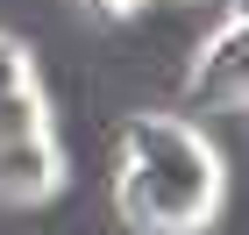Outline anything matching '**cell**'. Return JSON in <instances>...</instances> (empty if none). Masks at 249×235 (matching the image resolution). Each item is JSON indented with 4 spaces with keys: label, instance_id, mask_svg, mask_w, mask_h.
I'll use <instances>...</instances> for the list:
<instances>
[{
    "label": "cell",
    "instance_id": "obj_4",
    "mask_svg": "<svg viewBox=\"0 0 249 235\" xmlns=\"http://www.w3.org/2000/svg\"><path fill=\"white\" fill-rule=\"evenodd\" d=\"M29 86H43V57H36V43L15 36V29H0V100H7V93H29Z\"/></svg>",
    "mask_w": 249,
    "mask_h": 235
},
{
    "label": "cell",
    "instance_id": "obj_5",
    "mask_svg": "<svg viewBox=\"0 0 249 235\" xmlns=\"http://www.w3.org/2000/svg\"><path fill=\"white\" fill-rule=\"evenodd\" d=\"M29 128H50V93H43V86L0 100V143H7V136H29Z\"/></svg>",
    "mask_w": 249,
    "mask_h": 235
},
{
    "label": "cell",
    "instance_id": "obj_6",
    "mask_svg": "<svg viewBox=\"0 0 249 235\" xmlns=\"http://www.w3.org/2000/svg\"><path fill=\"white\" fill-rule=\"evenodd\" d=\"M78 15L93 21V29H128V21L150 15V0H78Z\"/></svg>",
    "mask_w": 249,
    "mask_h": 235
},
{
    "label": "cell",
    "instance_id": "obj_7",
    "mask_svg": "<svg viewBox=\"0 0 249 235\" xmlns=\"http://www.w3.org/2000/svg\"><path fill=\"white\" fill-rule=\"evenodd\" d=\"M178 7H192V0H178Z\"/></svg>",
    "mask_w": 249,
    "mask_h": 235
},
{
    "label": "cell",
    "instance_id": "obj_3",
    "mask_svg": "<svg viewBox=\"0 0 249 235\" xmlns=\"http://www.w3.org/2000/svg\"><path fill=\"white\" fill-rule=\"evenodd\" d=\"M64 193V143L57 128H29V136L0 143V207H43Z\"/></svg>",
    "mask_w": 249,
    "mask_h": 235
},
{
    "label": "cell",
    "instance_id": "obj_1",
    "mask_svg": "<svg viewBox=\"0 0 249 235\" xmlns=\"http://www.w3.org/2000/svg\"><path fill=\"white\" fill-rule=\"evenodd\" d=\"M228 199V157L178 107H128L114 128V214L128 235H207Z\"/></svg>",
    "mask_w": 249,
    "mask_h": 235
},
{
    "label": "cell",
    "instance_id": "obj_2",
    "mask_svg": "<svg viewBox=\"0 0 249 235\" xmlns=\"http://www.w3.org/2000/svg\"><path fill=\"white\" fill-rule=\"evenodd\" d=\"M249 100V21L242 15H221L213 29L185 43V64H178V114L199 121V114H221L235 121Z\"/></svg>",
    "mask_w": 249,
    "mask_h": 235
}]
</instances>
